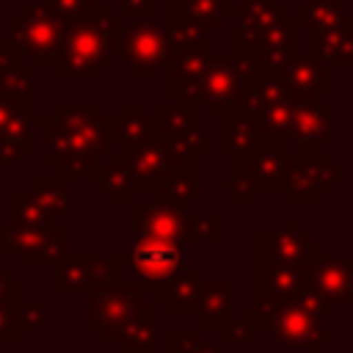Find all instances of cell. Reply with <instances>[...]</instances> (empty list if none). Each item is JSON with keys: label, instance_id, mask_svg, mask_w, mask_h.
Segmentation results:
<instances>
[{"label": "cell", "instance_id": "603a6c76", "mask_svg": "<svg viewBox=\"0 0 353 353\" xmlns=\"http://www.w3.org/2000/svg\"><path fill=\"white\" fill-rule=\"evenodd\" d=\"M160 0H121L119 14L121 17H157Z\"/></svg>", "mask_w": 353, "mask_h": 353}, {"label": "cell", "instance_id": "8992f818", "mask_svg": "<svg viewBox=\"0 0 353 353\" xmlns=\"http://www.w3.org/2000/svg\"><path fill=\"white\" fill-rule=\"evenodd\" d=\"M334 174H345L334 165L331 154H323L320 149H301L290 157L284 154V193L290 201H320V193L334 185Z\"/></svg>", "mask_w": 353, "mask_h": 353}, {"label": "cell", "instance_id": "4fadbf2b", "mask_svg": "<svg viewBox=\"0 0 353 353\" xmlns=\"http://www.w3.org/2000/svg\"><path fill=\"white\" fill-rule=\"evenodd\" d=\"M229 14H237V0H168L171 25H188L196 30H215Z\"/></svg>", "mask_w": 353, "mask_h": 353}, {"label": "cell", "instance_id": "6da1fadb", "mask_svg": "<svg viewBox=\"0 0 353 353\" xmlns=\"http://www.w3.org/2000/svg\"><path fill=\"white\" fill-rule=\"evenodd\" d=\"M121 47V14H110L105 3H94L83 17L66 25L58 74L61 77H94Z\"/></svg>", "mask_w": 353, "mask_h": 353}, {"label": "cell", "instance_id": "7c38bea8", "mask_svg": "<svg viewBox=\"0 0 353 353\" xmlns=\"http://www.w3.org/2000/svg\"><path fill=\"white\" fill-rule=\"evenodd\" d=\"M292 138L301 149H320L323 143L334 141V105L323 102L320 97H301Z\"/></svg>", "mask_w": 353, "mask_h": 353}, {"label": "cell", "instance_id": "ba28073f", "mask_svg": "<svg viewBox=\"0 0 353 353\" xmlns=\"http://www.w3.org/2000/svg\"><path fill=\"white\" fill-rule=\"evenodd\" d=\"M196 105H182V102H163L157 108V132L185 157H193L199 152H207V138L201 127L196 124Z\"/></svg>", "mask_w": 353, "mask_h": 353}, {"label": "cell", "instance_id": "277c9868", "mask_svg": "<svg viewBox=\"0 0 353 353\" xmlns=\"http://www.w3.org/2000/svg\"><path fill=\"white\" fill-rule=\"evenodd\" d=\"M119 52L138 80H154L168 63V33L157 17H141L121 28Z\"/></svg>", "mask_w": 353, "mask_h": 353}, {"label": "cell", "instance_id": "9c48e42d", "mask_svg": "<svg viewBox=\"0 0 353 353\" xmlns=\"http://www.w3.org/2000/svg\"><path fill=\"white\" fill-rule=\"evenodd\" d=\"M309 290L331 303H353V256H314Z\"/></svg>", "mask_w": 353, "mask_h": 353}, {"label": "cell", "instance_id": "44dd1931", "mask_svg": "<svg viewBox=\"0 0 353 353\" xmlns=\"http://www.w3.org/2000/svg\"><path fill=\"white\" fill-rule=\"evenodd\" d=\"M141 215V232L149 237H163V240H185V221L176 218L168 210H154V207H138Z\"/></svg>", "mask_w": 353, "mask_h": 353}, {"label": "cell", "instance_id": "5b68a950", "mask_svg": "<svg viewBox=\"0 0 353 353\" xmlns=\"http://www.w3.org/2000/svg\"><path fill=\"white\" fill-rule=\"evenodd\" d=\"M320 312L309 306V301L301 298H290V301H279V306L273 309L268 325L273 331V336L290 347V350H303V353H314L328 336L334 339V334H328L320 325Z\"/></svg>", "mask_w": 353, "mask_h": 353}, {"label": "cell", "instance_id": "30bf717a", "mask_svg": "<svg viewBox=\"0 0 353 353\" xmlns=\"http://www.w3.org/2000/svg\"><path fill=\"white\" fill-rule=\"evenodd\" d=\"M279 77L301 97H323L336 85L334 63L323 61L314 52H295L290 63L279 72Z\"/></svg>", "mask_w": 353, "mask_h": 353}, {"label": "cell", "instance_id": "3957f363", "mask_svg": "<svg viewBox=\"0 0 353 353\" xmlns=\"http://www.w3.org/2000/svg\"><path fill=\"white\" fill-rule=\"evenodd\" d=\"M66 25L69 22L55 11H50L47 6H30V3H25L19 14L8 19L17 47L33 55L36 63H58Z\"/></svg>", "mask_w": 353, "mask_h": 353}, {"label": "cell", "instance_id": "8fae6325", "mask_svg": "<svg viewBox=\"0 0 353 353\" xmlns=\"http://www.w3.org/2000/svg\"><path fill=\"white\" fill-rule=\"evenodd\" d=\"M182 240H163V237H149L143 234L138 245L130 254V262L138 276L163 281L179 270L182 262Z\"/></svg>", "mask_w": 353, "mask_h": 353}, {"label": "cell", "instance_id": "ffe728a7", "mask_svg": "<svg viewBox=\"0 0 353 353\" xmlns=\"http://www.w3.org/2000/svg\"><path fill=\"white\" fill-rule=\"evenodd\" d=\"M165 281V290H163V298L165 303H171V312L174 314H190L196 309V301H199V279L193 270H176L174 276L163 279Z\"/></svg>", "mask_w": 353, "mask_h": 353}, {"label": "cell", "instance_id": "52a82bcc", "mask_svg": "<svg viewBox=\"0 0 353 353\" xmlns=\"http://www.w3.org/2000/svg\"><path fill=\"white\" fill-rule=\"evenodd\" d=\"M298 25L295 19L287 14L284 19L273 22L270 28L254 33V36H245V39H234V52H243V55H251L259 66V72H270V74H279L290 58L298 52Z\"/></svg>", "mask_w": 353, "mask_h": 353}, {"label": "cell", "instance_id": "2e32d148", "mask_svg": "<svg viewBox=\"0 0 353 353\" xmlns=\"http://www.w3.org/2000/svg\"><path fill=\"white\" fill-rule=\"evenodd\" d=\"M309 290V265L262 262V298L279 303L301 298Z\"/></svg>", "mask_w": 353, "mask_h": 353}, {"label": "cell", "instance_id": "e0dca14e", "mask_svg": "<svg viewBox=\"0 0 353 353\" xmlns=\"http://www.w3.org/2000/svg\"><path fill=\"white\" fill-rule=\"evenodd\" d=\"M309 52L334 66H353V17L336 28L309 30Z\"/></svg>", "mask_w": 353, "mask_h": 353}, {"label": "cell", "instance_id": "9a60e30c", "mask_svg": "<svg viewBox=\"0 0 353 353\" xmlns=\"http://www.w3.org/2000/svg\"><path fill=\"white\" fill-rule=\"evenodd\" d=\"M221 121H223V149H226L229 154H234V157L251 152V149L265 138L256 113H254L251 108H245L243 102L232 105V108L221 116Z\"/></svg>", "mask_w": 353, "mask_h": 353}, {"label": "cell", "instance_id": "d6986e66", "mask_svg": "<svg viewBox=\"0 0 353 353\" xmlns=\"http://www.w3.org/2000/svg\"><path fill=\"white\" fill-rule=\"evenodd\" d=\"M196 309L204 325H221V317L229 320L232 312V284L229 281H201Z\"/></svg>", "mask_w": 353, "mask_h": 353}, {"label": "cell", "instance_id": "ac0fdd59", "mask_svg": "<svg viewBox=\"0 0 353 353\" xmlns=\"http://www.w3.org/2000/svg\"><path fill=\"white\" fill-rule=\"evenodd\" d=\"M353 14L345 11L342 0H301L292 11V19L301 30H323L345 25Z\"/></svg>", "mask_w": 353, "mask_h": 353}, {"label": "cell", "instance_id": "7a4b0ae2", "mask_svg": "<svg viewBox=\"0 0 353 353\" xmlns=\"http://www.w3.org/2000/svg\"><path fill=\"white\" fill-rule=\"evenodd\" d=\"M259 74V66L251 55L243 52H210L201 77V105H207L210 116H223L232 105L240 102L251 77Z\"/></svg>", "mask_w": 353, "mask_h": 353}, {"label": "cell", "instance_id": "5bb4252c", "mask_svg": "<svg viewBox=\"0 0 353 353\" xmlns=\"http://www.w3.org/2000/svg\"><path fill=\"white\" fill-rule=\"evenodd\" d=\"M262 254H268V262L281 265H309L314 259H309L312 240L292 223V218H287V223L276 232H262Z\"/></svg>", "mask_w": 353, "mask_h": 353}, {"label": "cell", "instance_id": "7402d4cb", "mask_svg": "<svg viewBox=\"0 0 353 353\" xmlns=\"http://www.w3.org/2000/svg\"><path fill=\"white\" fill-rule=\"evenodd\" d=\"M94 3H97V0H44V6H47L50 11H55L58 17H63L66 22L83 17Z\"/></svg>", "mask_w": 353, "mask_h": 353}]
</instances>
